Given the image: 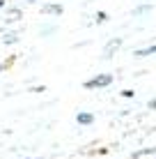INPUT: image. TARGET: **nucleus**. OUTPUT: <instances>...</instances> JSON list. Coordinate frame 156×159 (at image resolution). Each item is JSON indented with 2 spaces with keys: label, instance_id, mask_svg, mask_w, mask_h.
I'll list each match as a JSON object with an SVG mask.
<instances>
[{
  "label": "nucleus",
  "instance_id": "obj_1",
  "mask_svg": "<svg viewBox=\"0 0 156 159\" xmlns=\"http://www.w3.org/2000/svg\"><path fill=\"white\" fill-rule=\"evenodd\" d=\"M108 83H112V76L110 74H103V76H96V79L87 81V88H103Z\"/></svg>",
  "mask_w": 156,
  "mask_h": 159
},
{
  "label": "nucleus",
  "instance_id": "obj_5",
  "mask_svg": "<svg viewBox=\"0 0 156 159\" xmlns=\"http://www.w3.org/2000/svg\"><path fill=\"white\" fill-rule=\"evenodd\" d=\"M46 12H57V14H60L62 7H55V5H53V7H46Z\"/></svg>",
  "mask_w": 156,
  "mask_h": 159
},
{
  "label": "nucleus",
  "instance_id": "obj_6",
  "mask_svg": "<svg viewBox=\"0 0 156 159\" xmlns=\"http://www.w3.org/2000/svg\"><path fill=\"white\" fill-rule=\"evenodd\" d=\"M0 69H2V67H0Z\"/></svg>",
  "mask_w": 156,
  "mask_h": 159
},
{
  "label": "nucleus",
  "instance_id": "obj_3",
  "mask_svg": "<svg viewBox=\"0 0 156 159\" xmlns=\"http://www.w3.org/2000/svg\"><path fill=\"white\" fill-rule=\"evenodd\" d=\"M154 51H156V44H154V46H149V48H142V51H138L136 56H140V58H142V56H149V53H154Z\"/></svg>",
  "mask_w": 156,
  "mask_h": 159
},
{
  "label": "nucleus",
  "instance_id": "obj_4",
  "mask_svg": "<svg viewBox=\"0 0 156 159\" xmlns=\"http://www.w3.org/2000/svg\"><path fill=\"white\" fill-rule=\"evenodd\" d=\"M92 116H87V113H83V116H78V122H83V125H90V122H92Z\"/></svg>",
  "mask_w": 156,
  "mask_h": 159
},
{
  "label": "nucleus",
  "instance_id": "obj_2",
  "mask_svg": "<svg viewBox=\"0 0 156 159\" xmlns=\"http://www.w3.org/2000/svg\"><path fill=\"white\" fill-rule=\"evenodd\" d=\"M133 159H156V150H152V152H149V150H145V152H138V155L133 157Z\"/></svg>",
  "mask_w": 156,
  "mask_h": 159
}]
</instances>
